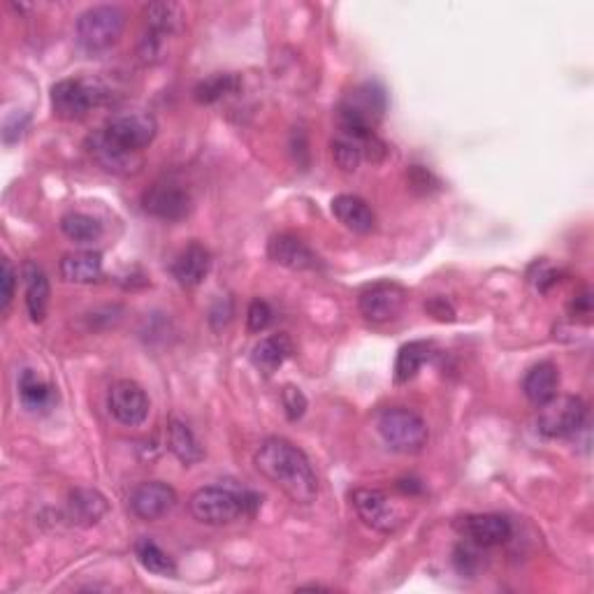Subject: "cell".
<instances>
[{
  "label": "cell",
  "mask_w": 594,
  "mask_h": 594,
  "mask_svg": "<svg viewBox=\"0 0 594 594\" xmlns=\"http://www.w3.org/2000/svg\"><path fill=\"white\" fill-rule=\"evenodd\" d=\"M267 256H270L277 265L286 267V270H293V272L314 270V267L318 265L316 253L295 235L272 237L270 244H267Z\"/></svg>",
  "instance_id": "9a60e30c"
},
{
  "label": "cell",
  "mask_w": 594,
  "mask_h": 594,
  "mask_svg": "<svg viewBox=\"0 0 594 594\" xmlns=\"http://www.w3.org/2000/svg\"><path fill=\"white\" fill-rule=\"evenodd\" d=\"M409 184H411V188H414V191L430 193L439 186V181L432 177L430 170L420 168V165H414V168L409 170Z\"/></svg>",
  "instance_id": "e575fe53"
},
{
  "label": "cell",
  "mask_w": 594,
  "mask_h": 594,
  "mask_svg": "<svg viewBox=\"0 0 594 594\" xmlns=\"http://www.w3.org/2000/svg\"><path fill=\"white\" fill-rule=\"evenodd\" d=\"M24 284H26L28 316H31L33 323H42L49 309V297H52V288H49V279L45 270L28 260L24 265Z\"/></svg>",
  "instance_id": "d6986e66"
},
{
  "label": "cell",
  "mask_w": 594,
  "mask_h": 594,
  "mask_svg": "<svg viewBox=\"0 0 594 594\" xmlns=\"http://www.w3.org/2000/svg\"><path fill=\"white\" fill-rule=\"evenodd\" d=\"M156 130V119L151 114L128 112L107 121L98 135L114 149L126 151V154H140L144 147H149L154 142Z\"/></svg>",
  "instance_id": "52a82bcc"
},
{
  "label": "cell",
  "mask_w": 594,
  "mask_h": 594,
  "mask_svg": "<svg viewBox=\"0 0 594 594\" xmlns=\"http://www.w3.org/2000/svg\"><path fill=\"white\" fill-rule=\"evenodd\" d=\"M588 423V404L574 395H555L553 400L541 404L536 425L548 439H567L578 434Z\"/></svg>",
  "instance_id": "8992f818"
},
{
  "label": "cell",
  "mask_w": 594,
  "mask_h": 594,
  "mask_svg": "<svg viewBox=\"0 0 594 594\" xmlns=\"http://www.w3.org/2000/svg\"><path fill=\"white\" fill-rule=\"evenodd\" d=\"M557 388H560V369L553 362H539L523 379V393L534 407H541V404L553 400Z\"/></svg>",
  "instance_id": "ffe728a7"
},
{
  "label": "cell",
  "mask_w": 594,
  "mask_h": 594,
  "mask_svg": "<svg viewBox=\"0 0 594 594\" xmlns=\"http://www.w3.org/2000/svg\"><path fill=\"white\" fill-rule=\"evenodd\" d=\"M253 465L267 481L297 504H311L318 497V478L302 448L284 437H270L258 446Z\"/></svg>",
  "instance_id": "6da1fadb"
},
{
  "label": "cell",
  "mask_w": 594,
  "mask_h": 594,
  "mask_svg": "<svg viewBox=\"0 0 594 594\" xmlns=\"http://www.w3.org/2000/svg\"><path fill=\"white\" fill-rule=\"evenodd\" d=\"M376 425H379V434L386 441V446L404 455L420 453L430 439L425 420L407 407H390L381 411Z\"/></svg>",
  "instance_id": "277c9868"
},
{
  "label": "cell",
  "mask_w": 594,
  "mask_h": 594,
  "mask_svg": "<svg viewBox=\"0 0 594 594\" xmlns=\"http://www.w3.org/2000/svg\"><path fill=\"white\" fill-rule=\"evenodd\" d=\"M107 409L114 420L126 427H140L149 418V397L140 383L121 379L112 383L110 395H107Z\"/></svg>",
  "instance_id": "7c38bea8"
},
{
  "label": "cell",
  "mask_w": 594,
  "mask_h": 594,
  "mask_svg": "<svg viewBox=\"0 0 594 594\" xmlns=\"http://www.w3.org/2000/svg\"><path fill=\"white\" fill-rule=\"evenodd\" d=\"M388 107L386 91L381 84L365 82L358 89H353L349 96L342 100L337 110V121L344 137L353 140H367L374 135V128L379 126Z\"/></svg>",
  "instance_id": "3957f363"
},
{
  "label": "cell",
  "mask_w": 594,
  "mask_h": 594,
  "mask_svg": "<svg viewBox=\"0 0 594 594\" xmlns=\"http://www.w3.org/2000/svg\"><path fill=\"white\" fill-rule=\"evenodd\" d=\"M409 295L395 281H379V284L367 286L358 297L360 314L372 323H388L397 318L407 307Z\"/></svg>",
  "instance_id": "9c48e42d"
},
{
  "label": "cell",
  "mask_w": 594,
  "mask_h": 594,
  "mask_svg": "<svg viewBox=\"0 0 594 594\" xmlns=\"http://www.w3.org/2000/svg\"><path fill=\"white\" fill-rule=\"evenodd\" d=\"M168 448H170V453L181 462V465H186V467L198 465V462L205 458V451H202L200 441L195 439L191 427H188L186 423H181V420H177V418H172L168 425Z\"/></svg>",
  "instance_id": "cb8c5ba5"
},
{
  "label": "cell",
  "mask_w": 594,
  "mask_h": 594,
  "mask_svg": "<svg viewBox=\"0 0 594 594\" xmlns=\"http://www.w3.org/2000/svg\"><path fill=\"white\" fill-rule=\"evenodd\" d=\"M430 356H432L430 342L404 344L395 360V383H409L420 372V367L430 360Z\"/></svg>",
  "instance_id": "484cf974"
},
{
  "label": "cell",
  "mask_w": 594,
  "mask_h": 594,
  "mask_svg": "<svg viewBox=\"0 0 594 594\" xmlns=\"http://www.w3.org/2000/svg\"><path fill=\"white\" fill-rule=\"evenodd\" d=\"M19 397L21 404L33 414H47L59 400L56 390L49 386L47 381H42L33 369H24L19 376Z\"/></svg>",
  "instance_id": "603a6c76"
},
{
  "label": "cell",
  "mask_w": 594,
  "mask_h": 594,
  "mask_svg": "<svg viewBox=\"0 0 594 594\" xmlns=\"http://www.w3.org/2000/svg\"><path fill=\"white\" fill-rule=\"evenodd\" d=\"M458 530L467 541H472L476 548H495L511 539L513 527L509 518L499 513H476V516H465L458 523Z\"/></svg>",
  "instance_id": "5bb4252c"
},
{
  "label": "cell",
  "mask_w": 594,
  "mask_h": 594,
  "mask_svg": "<svg viewBox=\"0 0 594 594\" xmlns=\"http://www.w3.org/2000/svg\"><path fill=\"white\" fill-rule=\"evenodd\" d=\"M260 499L249 490H230L221 485H207V488L195 490L188 502L193 518L202 525L223 527L233 525L239 518L253 516L258 511Z\"/></svg>",
  "instance_id": "7a4b0ae2"
},
{
  "label": "cell",
  "mask_w": 594,
  "mask_h": 594,
  "mask_svg": "<svg viewBox=\"0 0 594 594\" xmlns=\"http://www.w3.org/2000/svg\"><path fill=\"white\" fill-rule=\"evenodd\" d=\"M91 154L96 156V161L105 170L114 172V175H130V172H137V168L142 165L140 154H126V151L114 149L110 144H105L98 133L91 140Z\"/></svg>",
  "instance_id": "d4e9b609"
},
{
  "label": "cell",
  "mask_w": 594,
  "mask_h": 594,
  "mask_svg": "<svg viewBox=\"0 0 594 594\" xmlns=\"http://www.w3.org/2000/svg\"><path fill=\"white\" fill-rule=\"evenodd\" d=\"M61 230L65 237L77 244H93L103 237V226H100V221L82 212L65 214L61 219Z\"/></svg>",
  "instance_id": "f1b7e54d"
},
{
  "label": "cell",
  "mask_w": 594,
  "mask_h": 594,
  "mask_svg": "<svg viewBox=\"0 0 594 594\" xmlns=\"http://www.w3.org/2000/svg\"><path fill=\"white\" fill-rule=\"evenodd\" d=\"M26 123H28V117H24V119L19 121V114H17V117H12L10 121H7V123H5V133H3L5 142H7V144L12 142V133H17V137H19V140H21V135H24Z\"/></svg>",
  "instance_id": "8d00e7d4"
},
{
  "label": "cell",
  "mask_w": 594,
  "mask_h": 594,
  "mask_svg": "<svg viewBox=\"0 0 594 594\" xmlns=\"http://www.w3.org/2000/svg\"><path fill=\"white\" fill-rule=\"evenodd\" d=\"M61 279L68 284H93L103 274V256L98 251H75L61 260Z\"/></svg>",
  "instance_id": "44dd1931"
},
{
  "label": "cell",
  "mask_w": 594,
  "mask_h": 594,
  "mask_svg": "<svg viewBox=\"0 0 594 594\" xmlns=\"http://www.w3.org/2000/svg\"><path fill=\"white\" fill-rule=\"evenodd\" d=\"M351 504L362 523L381 534H393L402 525L397 506L390 502L386 492L372 488H358L351 492Z\"/></svg>",
  "instance_id": "30bf717a"
},
{
  "label": "cell",
  "mask_w": 594,
  "mask_h": 594,
  "mask_svg": "<svg viewBox=\"0 0 594 594\" xmlns=\"http://www.w3.org/2000/svg\"><path fill=\"white\" fill-rule=\"evenodd\" d=\"M272 307L267 304L265 300H253L249 304V311H246V328H249V332H253V335H258V332H265L267 328H270L272 323Z\"/></svg>",
  "instance_id": "1f68e13d"
},
{
  "label": "cell",
  "mask_w": 594,
  "mask_h": 594,
  "mask_svg": "<svg viewBox=\"0 0 594 594\" xmlns=\"http://www.w3.org/2000/svg\"><path fill=\"white\" fill-rule=\"evenodd\" d=\"M144 17H147L149 31L161 35V38L177 33L184 24V12L177 3H151L144 10Z\"/></svg>",
  "instance_id": "4316f807"
},
{
  "label": "cell",
  "mask_w": 594,
  "mask_h": 594,
  "mask_svg": "<svg viewBox=\"0 0 594 594\" xmlns=\"http://www.w3.org/2000/svg\"><path fill=\"white\" fill-rule=\"evenodd\" d=\"M135 555L137 562L142 564L149 574L156 576H175L177 574V564L172 557L165 553V550L158 546L156 541L151 539H140L135 543Z\"/></svg>",
  "instance_id": "83f0119b"
},
{
  "label": "cell",
  "mask_w": 594,
  "mask_h": 594,
  "mask_svg": "<svg viewBox=\"0 0 594 594\" xmlns=\"http://www.w3.org/2000/svg\"><path fill=\"white\" fill-rule=\"evenodd\" d=\"M123 28H126V12L117 5L89 7L77 19V40L86 52H105L117 45Z\"/></svg>",
  "instance_id": "5b68a950"
},
{
  "label": "cell",
  "mask_w": 594,
  "mask_h": 594,
  "mask_svg": "<svg viewBox=\"0 0 594 594\" xmlns=\"http://www.w3.org/2000/svg\"><path fill=\"white\" fill-rule=\"evenodd\" d=\"M110 511L105 495L93 488H75L68 495V518L79 527H93Z\"/></svg>",
  "instance_id": "2e32d148"
},
{
  "label": "cell",
  "mask_w": 594,
  "mask_h": 594,
  "mask_svg": "<svg viewBox=\"0 0 594 594\" xmlns=\"http://www.w3.org/2000/svg\"><path fill=\"white\" fill-rule=\"evenodd\" d=\"M14 286H17V272L10 263V258H3V274H0V309L7 311L10 309V302L14 297Z\"/></svg>",
  "instance_id": "836d02e7"
},
{
  "label": "cell",
  "mask_w": 594,
  "mask_h": 594,
  "mask_svg": "<svg viewBox=\"0 0 594 594\" xmlns=\"http://www.w3.org/2000/svg\"><path fill=\"white\" fill-rule=\"evenodd\" d=\"M332 158H335V165L342 172H356L362 161L360 142L353 140V137H339V140L332 142Z\"/></svg>",
  "instance_id": "4dcf8cb0"
},
{
  "label": "cell",
  "mask_w": 594,
  "mask_h": 594,
  "mask_svg": "<svg viewBox=\"0 0 594 594\" xmlns=\"http://www.w3.org/2000/svg\"><path fill=\"white\" fill-rule=\"evenodd\" d=\"M293 356V342L291 337L279 332V335L265 337L253 346L251 362L253 367L260 369L263 374H274L284 362Z\"/></svg>",
  "instance_id": "7402d4cb"
},
{
  "label": "cell",
  "mask_w": 594,
  "mask_h": 594,
  "mask_svg": "<svg viewBox=\"0 0 594 594\" xmlns=\"http://www.w3.org/2000/svg\"><path fill=\"white\" fill-rule=\"evenodd\" d=\"M425 311L427 314H432L434 318H439V321H453L455 316L453 307L444 300V297H432V300L425 304Z\"/></svg>",
  "instance_id": "d590c367"
},
{
  "label": "cell",
  "mask_w": 594,
  "mask_h": 594,
  "mask_svg": "<svg viewBox=\"0 0 594 594\" xmlns=\"http://www.w3.org/2000/svg\"><path fill=\"white\" fill-rule=\"evenodd\" d=\"M103 98V91L96 82L86 79H61L52 86L54 114L63 121H82L91 107H96Z\"/></svg>",
  "instance_id": "ba28073f"
},
{
  "label": "cell",
  "mask_w": 594,
  "mask_h": 594,
  "mask_svg": "<svg viewBox=\"0 0 594 594\" xmlns=\"http://www.w3.org/2000/svg\"><path fill=\"white\" fill-rule=\"evenodd\" d=\"M212 270V253H209L200 242H191L184 251L179 253L175 265H172V274L181 286L193 288L200 286L205 277Z\"/></svg>",
  "instance_id": "e0dca14e"
},
{
  "label": "cell",
  "mask_w": 594,
  "mask_h": 594,
  "mask_svg": "<svg viewBox=\"0 0 594 594\" xmlns=\"http://www.w3.org/2000/svg\"><path fill=\"white\" fill-rule=\"evenodd\" d=\"M332 214L342 223L344 228H349L351 233L369 235L376 228V216L372 207L358 195H337L332 200Z\"/></svg>",
  "instance_id": "ac0fdd59"
},
{
  "label": "cell",
  "mask_w": 594,
  "mask_h": 594,
  "mask_svg": "<svg viewBox=\"0 0 594 594\" xmlns=\"http://www.w3.org/2000/svg\"><path fill=\"white\" fill-rule=\"evenodd\" d=\"M177 506V492L163 481H144L130 495V509L140 520H161Z\"/></svg>",
  "instance_id": "4fadbf2b"
},
{
  "label": "cell",
  "mask_w": 594,
  "mask_h": 594,
  "mask_svg": "<svg viewBox=\"0 0 594 594\" xmlns=\"http://www.w3.org/2000/svg\"><path fill=\"white\" fill-rule=\"evenodd\" d=\"M239 86V79L228 72H216V75L202 79V82L193 89V98L200 105H212L216 100L226 98L228 93H233Z\"/></svg>",
  "instance_id": "f546056e"
},
{
  "label": "cell",
  "mask_w": 594,
  "mask_h": 594,
  "mask_svg": "<svg viewBox=\"0 0 594 594\" xmlns=\"http://www.w3.org/2000/svg\"><path fill=\"white\" fill-rule=\"evenodd\" d=\"M281 402H284V411L288 420H300L304 416V411H307V397L297 386H286L284 393H281Z\"/></svg>",
  "instance_id": "d6a6232c"
},
{
  "label": "cell",
  "mask_w": 594,
  "mask_h": 594,
  "mask_svg": "<svg viewBox=\"0 0 594 594\" xmlns=\"http://www.w3.org/2000/svg\"><path fill=\"white\" fill-rule=\"evenodd\" d=\"M142 207L144 212L154 219L161 221H184L193 209V200L188 195L186 188L179 184H172V181H156L154 186H149L142 195Z\"/></svg>",
  "instance_id": "8fae6325"
},
{
  "label": "cell",
  "mask_w": 594,
  "mask_h": 594,
  "mask_svg": "<svg viewBox=\"0 0 594 594\" xmlns=\"http://www.w3.org/2000/svg\"><path fill=\"white\" fill-rule=\"evenodd\" d=\"M397 488L402 492H409V495H416V492L423 490V485L416 478H402V481H397Z\"/></svg>",
  "instance_id": "74e56055"
}]
</instances>
